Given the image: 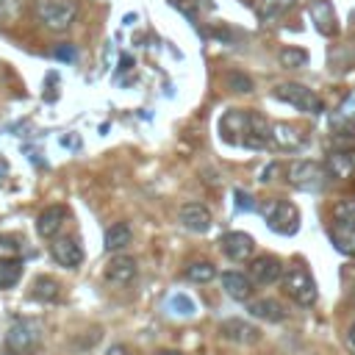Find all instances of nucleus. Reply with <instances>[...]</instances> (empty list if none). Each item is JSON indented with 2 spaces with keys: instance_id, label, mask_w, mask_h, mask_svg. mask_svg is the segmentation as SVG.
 I'll use <instances>...</instances> for the list:
<instances>
[{
  "instance_id": "obj_1",
  "label": "nucleus",
  "mask_w": 355,
  "mask_h": 355,
  "mask_svg": "<svg viewBox=\"0 0 355 355\" xmlns=\"http://www.w3.org/2000/svg\"><path fill=\"white\" fill-rule=\"evenodd\" d=\"M330 241L338 252L355 258V200H341L330 214Z\"/></svg>"
},
{
  "instance_id": "obj_2",
  "label": "nucleus",
  "mask_w": 355,
  "mask_h": 355,
  "mask_svg": "<svg viewBox=\"0 0 355 355\" xmlns=\"http://www.w3.org/2000/svg\"><path fill=\"white\" fill-rule=\"evenodd\" d=\"M280 286H283L286 297H291L297 305H305V308L313 305L316 297H319L316 280H313V275H311L302 263H291V266H286L283 275H280Z\"/></svg>"
},
{
  "instance_id": "obj_3",
  "label": "nucleus",
  "mask_w": 355,
  "mask_h": 355,
  "mask_svg": "<svg viewBox=\"0 0 355 355\" xmlns=\"http://www.w3.org/2000/svg\"><path fill=\"white\" fill-rule=\"evenodd\" d=\"M258 211H261V216L272 233L294 236L300 230V211L288 200H266L258 205Z\"/></svg>"
},
{
  "instance_id": "obj_4",
  "label": "nucleus",
  "mask_w": 355,
  "mask_h": 355,
  "mask_svg": "<svg viewBox=\"0 0 355 355\" xmlns=\"http://www.w3.org/2000/svg\"><path fill=\"white\" fill-rule=\"evenodd\" d=\"M286 178H288V183H291L294 189H300V191H319V189L327 186L330 172H327L324 164L311 161V158H302V161H291V164L286 166Z\"/></svg>"
},
{
  "instance_id": "obj_5",
  "label": "nucleus",
  "mask_w": 355,
  "mask_h": 355,
  "mask_svg": "<svg viewBox=\"0 0 355 355\" xmlns=\"http://www.w3.org/2000/svg\"><path fill=\"white\" fill-rule=\"evenodd\" d=\"M3 344H6V352L8 355H31V352H36L39 344H42V327H39V322H33V319H17V322H11Z\"/></svg>"
},
{
  "instance_id": "obj_6",
  "label": "nucleus",
  "mask_w": 355,
  "mask_h": 355,
  "mask_svg": "<svg viewBox=\"0 0 355 355\" xmlns=\"http://www.w3.org/2000/svg\"><path fill=\"white\" fill-rule=\"evenodd\" d=\"M36 14L47 31L67 33L78 17V0H39Z\"/></svg>"
},
{
  "instance_id": "obj_7",
  "label": "nucleus",
  "mask_w": 355,
  "mask_h": 355,
  "mask_svg": "<svg viewBox=\"0 0 355 355\" xmlns=\"http://www.w3.org/2000/svg\"><path fill=\"white\" fill-rule=\"evenodd\" d=\"M272 94H275V100H283V103H288V105H294L297 111H305V114H322L324 111L322 97L313 89L302 86V83H291V80L277 83Z\"/></svg>"
},
{
  "instance_id": "obj_8",
  "label": "nucleus",
  "mask_w": 355,
  "mask_h": 355,
  "mask_svg": "<svg viewBox=\"0 0 355 355\" xmlns=\"http://www.w3.org/2000/svg\"><path fill=\"white\" fill-rule=\"evenodd\" d=\"M305 144H308V133L300 125H294V122H275L272 125L269 147H275L280 153H297Z\"/></svg>"
},
{
  "instance_id": "obj_9",
  "label": "nucleus",
  "mask_w": 355,
  "mask_h": 355,
  "mask_svg": "<svg viewBox=\"0 0 355 355\" xmlns=\"http://www.w3.org/2000/svg\"><path fill=\"white\" fill-rule=\"evenodd\" d=\"M247 128H250V111L247 108H227L219 119V133L227 144H241L244 147Z\"/></svg>"
},
{
  "instance_id": "obj_10",
  "label": "nucleus",
  "mask_w": 355,
  "mask_h": 355,
  "mask_svg": "<svg viewBox=\"0 0 355 355\" xmlns=\"http://www.w3.org/2000/svg\"><path fill=\"white\" fill-rule=\"evenodd\" d=\"M50 255L64 269H78L83 263V247L75 236H55L50 244Z\"/></svg>"
},
{
  "instance_id": "obj_11",
  "label": "nucleus",
  "mask_w": 355,
  "mask_h": 355,
  "mask_svg": "<svg viewBox=\"0 0 355 355\" xmlns=\"http://www.w3.org/2000/svg\"><path fill=\"white\" fill-rule=\"evenodd\" d=\"M219 250L225 252V258H230L233 263H241V261H250L252 258V250H255V241L250 233H241V230H230L219 239Z\"/></svg>"
},
{
  "instance_id": "obj_12",
  "label": "nucleus",
  "mask_w": 355,
  "mask_h": 355,
  "mask_svg": "<svg viewBox=\"0 0 355 355\" xmlns=\"http://www.w3.org/2000/svg\"><path fill=\"white\" fill-rule=\"evenodd\" d=\"M136 275H139V266H136V258H133V255L116 252V255H111L108 263H105V280H108V283L128 286Z\"/></svg>"
},
{
  "instance_id": "obj_13",
  "label": "nucleus",
  "mask_w": 355,
  "mask_h": 355,
  "mask_svg": "<svg viewBox=\"0 0 355 355\" xmlns=\"http://www.w3.org/2000/svg\"><path fill=\"white\" fill-rule=\"evenodd\" d=\"M178 219L191 233H205L214 225V216H211V211L202 202H183L180 211H178Z\"/></svg>"
},
{
  "instance_id": "obj_14",
  "label": "nucleus",
  "mask_w": 355,
  "mask_h": 355,
  "mask_svg": "<svg viewBox=\"0 0 355 355\" xmlns=\"http://www.w3.org/2000/svg\"><path fill=\"white\" fill-rule=\"evenodd\" d=\"M283 263H280V258L277 255H258V258H252L250 261V277L255 280V283H277L280 280V275H283Z\"/></svg>"
},
{
  "instance_id": "obj_15",
  "label": "nucleus",
  "mask_w": 355,
  "mask_h": 355,
  "mask_svg": "<svg viewBox=\"0 0 355 355\" xmlns=\"http://www.w3.org/2000/svg\"><path fill=\"white\" fill-rule=\"evenodd\" d=\"M222 288H225V294L230 300L244 302L252 294V277L244 275V272H239V269H227V272H222Z\"/></svg>"
},
{
  "instance_id": "obj_16",
  "label": "nucleus",
  "mask_w": 355,
  "mask_h": 355,
  "mask_svg": "<svg viewBox=\"0 0 355 355\" xmlns=\"http://www.w3.org/2000/svg\"><path fill=\"white\" fill-rule=\"evenodd\" d=\"M64 219H67V208L64 205H47L36 216V233L42 239H55L58 230H61V225H64Z\"/></svg>"
},
{
  "instance_id": "obj_17",
  "label": "nucleus",
  "mask_w": 355,
  "mask_h": 355,
  "mask_svg": "<svg viewBox=\"0 0 355 355\" xmlns=\"http://www.w3.org/2000/svg\"><path fill=\"white\" fill-rule=\"evenodd\" d=\"M308 11H311V17H313L319 33H324V36L338 33V19H336V11H333L330 0H313Z\"/></svg>"
},
{
  "instance_id": "obj_18",
  "label": "nucleus",
  "mask_w": 355,
  "mask_h": 355,
  "mask_svg": "<svg viewBox=\"0 0 355 355\" xmlns=\"http://www.w3.org/2000/svg\"><path fill=\"white\" fill-rule=\"evenodd\" d=\"M219 330H222V336L227 341H236V344H252V341L261 338V330L252 327L250 322H241V319H227Z\"/></svg>"
},
{
  "instance_id": "obj_19",
  "label": "nucleus",
  "mask_w": 355,
  "mask_h": 355,
  "mask_svg": "<svg viewBox=\"0 0 355 355\" xmlns=\"http://www.w3.org/2000/svg\"><path fill=\"white\" fill-rule=\"evenodd\" d=\"M250 313L255 319H263V322H283L286 319L283 305L277 300H272V297H261V300L250 302Z\"/></svg>"
},
{
  "instance_id": "obj_20",
  "label": "nucleus",
  "mask_w": 355,
  "mask_h": 355,
  "mask_svg": "<svg viewBox=\"0 0 355 355\" xmlns=\"http://www.w3.org/2000/svg\"><path fill=\"white\" fill-rule=\"evenodd\" d=\"M294 6H297V0H258V17H261V22H277Z\"/></svg>"
},
{
  "instance_id": "obj_21",
  "label": "nucleus",
  "mask_w": 355,
  "mask_h": 355,
  "mask_svg": "<svg viewBox=\"0 0 355 355\" xmlns=\"http://www.w3.org/2000/svg\"><path fill=\"white\" fill-rule=\"evenodd\" d=\"M133 239V230L128 222H114L108 230H105V250L108 252H119L125 244H130Z\"/></svg>"
},
{
  "instance_id": "obj_22",
  "label": "nucleus",
  "mask_w": 355,
  "mask_h": 355,
  "mask_svg": "<svg viewBox=\"0 0 355 355\" xmlns=\"http://www.w3.org/2000/svg\"><path fill=\"white\" fill-rule=\"evenodd\" d=\"M324 166L330 172V178H344L352 172V155L347 150H333L327 158H324Z\"/></svg>"
},
{
  "instance_id": "obj_23",
  "label": "nucleus",
  "mask_w": 355,
  "mask_h": 355,
  "mask_svg": "<svg viewBox=\"0 0 355 355\" xmlns=\"http://www.w3.org/2000/svg\"><path fill=\"white\" fill-rule=\"evenodd\" d=\"M22 277V261L19 258H0V291L17 286Z\"/></svg>"
},
{
  "instance_id": "obj_24",
  "label": "nucleus",
  "mask_w": 355,
  "mask_h": 355,
  "mask_svg": "<svg viewBox=\"0 0 355 355\" xmlns=\"http://www.w3.org/2000/svg\"><path fill=\"white\" fill-rule=\"evenodd\" d=\"M277 64L283 69H300L308 67V53L302 47H280L277 50Z\"/></svg>"
},
{
  "instance_id": "obj_25",
  "label": "nucleus",
  "mask_w": 355,
  "mask_h": 355,
  "mask_svg": "<svg viewBox=\"0 0 355 355\" xmlns=\"http://www.w3.org/2000/svg\"><path fill=\"white\" fill-rule=\"evenodd\" d=\"M58 294H61V286L55 283V277H47V275L36 277V283H33V297H36L39 302H55Z\"/></svg>"
},
{
  "instance_id": "obj_26",
  "label": "nucleus",
  "mask_w": 355,
  "mask_h": 355,
  "mask_svg": "<svg viewBox=\"0 0 355 355\" xmlns=\"http://www.w3.org/2000/svg\"><path fill=\"white\" fill-rule=\"evenodd\" d=\"M225 83H227V89H230V92H236V94H250V92L255 89V80H252L247 72H241V69L227 72Z\"/></svg>"
},
{
  "instance_id": "obj_27",
  "label": "nucleus",
  "mask_w": 355,
  "mask_h": 355,
  "mask_svg": "<svg viewBox=\"0 0 355 355\" xmlns=\"http://www.w3.org/2000/svg\"><path fill=\"white\" fill-rule=\"evenodd\" d=\"M186 277L194 280V283H208L216 277V266L211 261H197V263H189L186 266Z\"/></svg>"
},
{
  "instance_id": "obj_28",
  "label": "nucleus",
  "mask_w": 355,
  "mask_h": 355,
  "mask_svg": "<svg viewBox=\"0 0 355 355\" xmlns=\"http://www.w3.org/2000/svg\"><path fill=\"white\" fill-rule=\"evenodd\" d=\"M169 308H172L178 316H194V313H197V305H194V300H191L189 294H175V297L169 300Z\"/></svg>"
},
{
  "instance_id": "obj_29",
  "label": "nucleus",
  "mask_w": 355,
  "mask_h": 355,
  "mask_svg": "<svg viewBox=\"0 0 355 355\" xmlns=\"http://www.w3.org/2000/svg\"><path fill=\"white\" fill-rule=\"evenodd\" d=\"M53 55H55V58H64V61H72V58H75V47L61 44V47H55V50H53Z\"/></svg>"
},
{
  "instance_id": "obj_30",
  "label": "nucleus",
  "mask_w": 355,
  "mask_h": 355,
  "mask_svg": "<svg viewBox=\"0 0 355 355\" xmlns=\"http://www.w3.org/2000/svg\"><path fill=\"white\" fill-rule=\"evenodd\" d=\"M19 3H22V0H0V17L14 14V11L19 8Z\"/></svg>"
},
{
  "instance_id": "obj_31",
  "label": "nucleus",
  "mask_w": 355,
  "mask_h": 355,
  "mask_svg": "<svg viewBox=\"0 0 355 355\" xmlns=\"http://www.w3.org/2000/svg\"><path fill=\"white\" fill-rule=\"evenodd\" d=\"M105 355H130V349H128L125 344H114V347L105 349Z\"/></svg>"
},
{
  "instance_id": "obj_32",
  "label": "nucleus",
  "mask_w": 355,
  "mask_h": 355,
  "mask_svg": "<svg viewBox=\"0 0 355 355\" xmlns=\"http://www.w3.org/2000/svg\"><path fill=\"white\" fill-rule=\"evenodd\" d=\"M347 341H349V347L355 349V322L349 324V330H347Z\"/></svg>"
},
{
  "instance_id": "obj_33",
  "label": "nucleus",
  "mask_w": 355,
  "mask_h": 355,
  "mask_svg": "<svg viewBox=\"0 0 355 355\" xmlns=\"http://www.w3.org/2000/svg\"><path fill=\"white\" fill-rule=\"evenodd\" d=\"M155 355H183V352H178V349H161V352H155Z\"/></svg>"
}]
</instances>
